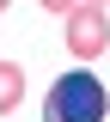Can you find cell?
Listing matches in <instances>:
<instances>
[{"label":"cell","instance_id":"obj_1","mask_svg":"<svg viewBox=\"0 0 110 122\" xmlns=\"http://www.w3.org/2000/svg\"><path fill=\"white\" fill-rule=\"evenodd\" d=\"M43 122H110V86L86 67L61 73L43 98Z\"/></svg>","mask_w":110,"mask_h":122},{"label":"cell","instance_id":"obj_2","mask_svg":"<svg viewBox=\"0 0 110 122\" xmlns=\"http://www.w3.org/2000/svg\"><path fill=\"white\" fill-rule=\"evenodd\" d=\"M67 49H73V61H98V55L110 49V18H104V6L79 0L73 12H67Z\"/></svg>","mask_w":110,"mask_h":122},{"label":"cell","instance_id":"obj_3","mask_svg":"<svg viewBox=\"0 0 110 122\" xmlns=\"http://www.w3.org/2000/svg\"><path fill=\"white\" fill-rule=\"evenodd\" d=\"M25 104V67L18 61H0V116H12Z\"/></svg>","mask_w":110,"mask_h":122},{"label":"cell","instance_id":"obj_4","mask_svg":"<svg viewBox=\"0 0 110 122\" xmlns=\"http://www.w3.org/2000/svg\"><path fill=\"white\" fill-rule=\"evenodd\" d=\"M37 6H43V12H73L79 0H37Z\"/></svg>","mask_w":110,"mask_h":122},{"label":"cell","instance_id":"obj_5","mask_svg":"<svg viewBox=\"0 0 110 122\" xmlns=\"http://www.w3.org/2000/svg\"><path fill=\"white\" fill-rule=\"evenodd\" d=\"M6 6H12V0H0V12H6Z\"/></svg>","mask_w":110,"mask_h":122},{"label":"cell","instance_id":"obj_6","mask_svg":"<svg viewBox=\"0 0 110 122\" xmlns=\"http://www.w3.org/2000/svg\"><path fill=\"white\" fill-rule=\"evenodd\" d=\"M92 6H110V0H92Z\"/></svg>","mask_w":110,"mask_h":122}]
</instances>
